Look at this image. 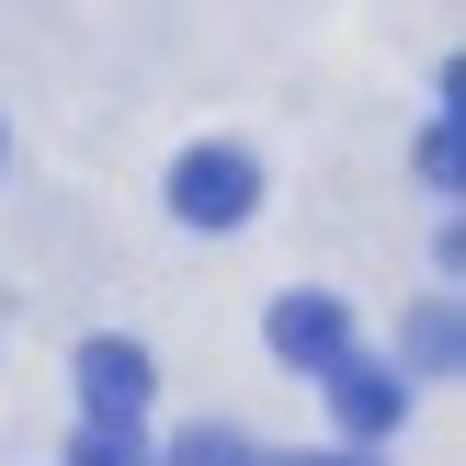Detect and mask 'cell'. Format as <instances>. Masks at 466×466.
<instances>
[{
    "label": "cell",
    "instance_id": "obj_5",
    "mask_svg": "<svg viewBox=\"0 0 466 466\" xmlns=\"http://www.w3.org/2000/svg\"><path fill=\"white\" fill-rule=\"evenodd\" d=\"M68 466H159V455H148V432H137V421H80Z\"/></svg>",
    "mask_w": 466,
    "mask_h": 466
},
{
    "label": "cell",
    "instance_id": "obj_7",
    "mask_svg": "<svg viewBox=\"0 0 466 466\" xmlns=\"http://www.w3.org/2000/svg\"><path fill=\"white\" fill-rule=\"evenodd\" d=\"M410 364H421V376H444V364H455V308H444V296H432L421 330H410Z\"/></svg>",
    "mask_w": 466,
    "mask_h": 466
},
{
    "label": "cell",
    "instance_id": "obj_1",
    "mask_svg": "<svg viewBox=\"0 0 466 466\" xmlns=\"http://www.w3.org/2000/svg\"><path fill=\"white\" fill-rule=\"evenodd\" d=\"M250 205H262V159L250 148H182L171 159V217L182 228H250Z\"/></svg>",
    "mask_w": 466,
    "mask_h": 466
},
{
    "label": "cell",
    "instance_id": "obj_4",
    "mask_svg": "<svg viewBox=\"0 0 466 466\" xmlns=\"http://www.w3.org/2000/svg\"><path fill=\"white\" fill-rule=\"evenodd\" d=\"M262 330H273V353H285L296 376H319L330 353H353V308H341V296H319V285H296L285 308L262 319Z\"/></svg>",
    "mask_w": 466,
    "mask_h": 466
},
{
    "label": "cell",
    "instance_id": "obj_2",
    "mask_svg": "<svg viewBox=\"0 0 466 466\" xmlns=\"http://www.w3.org/2000/svg\"><path fill=\"white\" fill-rule=\"evenodd\" d=\"M68 376H80V410L91 421H148V399H159V364H148V341H80V364H68Z\"/></svg>",
    "mask_w": 466,
    "mask_h": 466
},
{
    "label": "cell",
    "instance_id": "obj_8",
    "mask_svg": "<svg viewBox=\"0 0 466 466\" xmlns=\"http://www.w3.org/2000/svg\"><path fill=\"white\" fill-rule=\"evenodd\" d=\"M296 466H376V455H296Z\"/></svg>",
    "mask_w": 466,
    "mask_h": 466
},
{
    "label": "cell",
    "instance_id": "obj_3",
    "mask_svg": "<svg viewBox=\"0 0 466 466\" xmlns=\"http://www.w3.org/2000/svg\"><path fill=\"white\" fill-rule=\"evenodd\" d=\"M319 376H330V410H341V432H353V444H387V432L410 421V364H364V353H330Z\"/></svg>",
    "mask_w": 466,
    "mask_h": 466
},
{
    "label": "cell",
    "instance_id": "obj_6",
    "mask_svg": "<svg viewBox=\"0 0 466 466\" xmlns=\"http://www.w3.org/2000/svg\"><path fill=\"white\" fill-rule=\"evenodd\" d=\"M159 466H262V455H250V444H239L228 421H194V432H182V444L159 455Z\"/></svg>",
    "mask_w": 466,
    "mask_h": 466
}]
</instances>
